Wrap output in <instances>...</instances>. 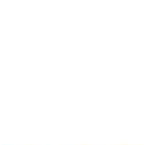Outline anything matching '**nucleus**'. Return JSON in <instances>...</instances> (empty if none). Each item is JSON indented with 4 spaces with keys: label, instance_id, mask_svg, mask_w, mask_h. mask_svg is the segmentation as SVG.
Returning a JSON list of instances; mask_svg holds the SVG:
<instances>
[]
</instances>
